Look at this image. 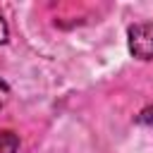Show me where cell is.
Returning a JSON list of instances; mask_svg holds the SVG:
<instances>
[{"instance_id": "cell-1", "label": "cell", "mask_w": 153, "mask_h": 153, "mask_svg": "<svg viewBox=\"0 0 153 153\" xmlns=\"http://www.w3.org/2000/svg\"><path fill=\"white\" fill-rule=\"evenodd\" d=\"M129 50L139 60H153V24H131L129 31Z\"/></svg>"}, {"instance_id": "cell-2", "label": "cell", "mask_w": 153, "mask_h": 153, "mask_svg": "<svg viewBox=\"0 0 153 153\" xmlns=\"http://www.w3.org/2000/svg\"><path fill=\"white\" fill-rule=\"evenodd\" d=\"M19 136L14 131H0V153H17Z\"/></svg>"}, {"instance_id": "cell-3", "label": "cell", "mask_w": 153, "mask_h": 153, "mask_svg": "<svg viewBox=\"0 0 153 153\" xmlns=\"http://www.w3.org/2000/svg\"><path fill=\"white\" fill-rule=\"evenodd\" d=\"M7 96H10V88H7V84L0 79V108L7 103Z\"/></svg>"}, {"instance_id": "cell-4", "label": "cell", "mask_w": 153, "mask_h": 153, "mask_svg": "<svg viewBox=\"0 0 153 153\" xmlns=\"http://www.w3.org/2000/svg\"><path fill=\"white\" fill-rule=\"evenodd\" d=\"M139 122H153V108H146V110H141V115L136 117Z\"/></svg>"}, {"instance_id": "cell-5", "label": "cell", "mask_w": 153, "mask_h": 153, "mask_svg": "<svg viewBox=\"0 0 153 153\" xmlns=\"http://www.w3.org/2000/svg\"><path fill=\"white\" fill-rule=\"evenodd\" d=\"M7 41V24H5V19H0V43H5Z\"/></svg>"}]
</instances>
